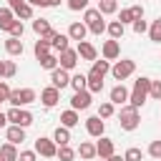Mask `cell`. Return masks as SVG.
Here are the masks:
<instances>
[{
  "label": "cell",
  "mask_w": 161,
  "mask_h": 161,
  "mask_svg": "<svg viewBox=\"0 0 161 161\" xmlns=\"http://www.w3.org/2000/svg\"><path fill=\"white\" fill-rule=\"evenodd\" d=\"M148 86H151V80H148V78H138V80L133 83V91L128 93V101H131V106H133V108L143 106V101L148 98Z\"/></svg>",
  "instance_id": "6da1fadb"
},
{
  "label": "cell",
  "mask_w": 161,
  "mask_h": 161,
  "mask_svg": "<svg viewBox=\"0 0 161 161\" xmlns=\"http://www.w3.org/2000/svg\"><path fill=\"white\" fill-rule=\"evenodd\" d=\"M138 108H133V106H123L121 108V113H118V123H121V128L123 131H133V128H138Z\"/></svg>",
  "instance_id": "7a4b0ae2"
},
{
  "label": "cell",
  "mask_w": 161,
  "mask_h": 161,
  "mask_svg": "<svg viewBox=\"0 0 161 161\" xmlns=\"http://www.w3.org/2000/svg\"><path fill=\"white\" fill-rule=\"evenodd\" d=\"M86 28L93 33V35H101L106 30V23H103V15L93 8H86Z\"/></svg>",
  "instance_id": "3957f363"
},
{
  "label": "cell",
  "mask_w": 161,
  "mask_h": 161,
  "mask_svg": "<svg viewBox=\"0 0 161 161\" xmlns=\"http://www.w3.org/2000/svg\"><path fill=\"white\" fill-rule=\"evenodd\" d=\"M133 70H136V63H133V60H128V58L118 60V63L111 68V73H113V78H116V80H126Z\"/></svg>",
  "instance_id": "277c9868"
},
{
  "label": "cell",
  "mask_w": 161,
  "mask_h": 161,
  "mask_svg": "<svg viewBox=\"0 0 161 161\" xmlns=\"http://www.w3.org/2000/svg\"><path fill=\"white\" fill-rule=\"evenodd\" d=\"M35 151H38L40 156H48V158L58 156V146H55V141H53V138H43V136L35 141Z\"/></svg>",
  "instance_id": "5b68a950"
},
{
  "label": "cell",
  "mask_w": 161,
  "mask_h": 161,
  "mask_svg": "<svg viewBox=\"0 0 161 161\" xmlns=\"http://www.w3.org/2000/svg\"><path fill=\"white\" fill-rule=\"evenodd\" d=\"M141 18H143V8H141V5H133V8L121 10L118 23H121V25H126V23H133V20H141Z\"/></svg>",
  "instance_id": "8992f818"
},
{
  "label": "cell",
  "mask_w": 161,
  "mask_h": 161,
  "mask_svg": "<svg viewBox=\"0 0 161 161\" xmlns=\"http://www.w3.org/2000/svg\"><path fill=\"white\" fill-rule=\"evenodd\" d=\"M70 106H73V111H86V108L91 106V93H88V91H78V93L70 98Z\"/></svg>",
  "instance_id": "52a82bcc"
},
{
  "label": "cell",
  "mask_w": 161,
  "mask_h": 161,
  "mask_svg": "<svg viewBox=\"0 0 161 161\" xmlns=\"http://www.w3.org/2000/svg\"><path fill=\"white\" fill-rule=\"evenodd\" d=\"M58 63H60V68H63V70H70V68H75V65H78V53L68 48V50H63V53H60V60H58Z\"/></svg>",
  "instance_id": "ba28073f"
},
{
  "label": "cell",
  "mask_w": 161,
  "mask_h": 161,
  "mask_svg": "<svg viewBox=\"0 0 161 161\" xmlns=\"http://www.w3.org/2000/svg\"><path fill=\"white\" fill-rule=\"evenodd\" d=\"M10 10H13V15H18V18H23V20L33 18V8H30L28 3H23V0H15V3L10 5Z\"/></svg>",
  "instance_id": "9c48e42d"
},
{
  "label": "cell",
  "mask_w": 161,
  "mask_h": 161,
  "mask_svg": "<svg viewBox=\"0 0 161 161\" xmlns=\"http://www.w3.org/2000/svg\"><path fill=\"white\" fill-rule=\"evenodd\" d=\"M50 80H53V88H65V86H70V78H68V70H63V68H55L53 70V75H50Z\"/></svg>",
  "instance_id": "30bf717a"
},
{
  "label": "cell",
  "mask_w": 161,
  "mask_h": 161,
  "mask_svg": "<svg viewBox=\"0 0 161 161\" xmlns=\"http://www.w3.org/2000/svg\"><path fill=\"white\" fill-rule=\"evenodd\" d=\"M40 101H43V106H48V108H53L58 101H60V93H58V88H45L43 93H40Z\"/></svg>",
  "instance_id": "8fae6325"
},
{
  "label": "cell",
  "mask_w": 161,
  "mask_h": 161,
  "mask_svg": "<svg viewBox=\"0 0 161 161\" xmlns=\"http://www.w3.org/2000/svg\"><path fill=\"white\" fill-rule=\"evenodd\" d=\"M103 128H106V123H103L98 116H91V118L86 121V131H88L91 136H103Z\"/></svg>",
  "instance_id": "7c38bea8"
},
{
  "label": "cell",
  "mask_w": 161,
  "mask_h": 161,
  "mask_svg": "<svg viewBox=\"0 0 161 161\" xmlns=\"http://www.w3.org/2000/svg\"><path fill=\"white\" fill-rule=\"evenodd\" d=\"M96 156H101V158H108V156H113V141L101 136V141L96 143Z\"/></svg>",
  "instance_id": "4fadbf2b"
},
{
  "label": "cell",
  "mask_w": 161,
  "mask_h": 161,
  "mask_svg": "<svg viewBox=\"0 0 161 161\" xmlns=\"http://www.w3.org/2000/svg\"><path fill=\"white\" fill-rule=\"evenodd\" d=\"M86 33H88L86 23H70V28H68V38L70 40H78V43L86 38Z\"/></svg>",
  "instance_id": "5bb4252c"
},
{
  "label": "cell",
  "mask_w": 161,
  "mask_h": 161,
  "mask_svg": "<svg viewBox=\"0 0 161 161\" xmlns=\"http://www.w3.org/2000/svg\"><path fill=\"white\" fill-rule=\"evenodd\" d=\"M78 58H83V60H96V48L91 45V43H86V40H80L78 43Z\"/></svg>",
  "instance_id": "9a60e30c"
},
{
  "label": "cell",
  "mask_w": 161,
  "mask_h": 161,
  "mask_svg": "<svg viewBox=\"0 0 161 161\" xmlns=\"http://www.w3.org/2000/svg\"><path fill=\"white\" fill-rule=\"evenodd\" d=\"M118 53H121V48H118V40H106V43H103V58H106V60H113V58H118Z\"/></svg>",
  "instance_id": "2e32d148"
},
{
  "label": "cell",
  "mask_w": 161,
  "mask_h": 161,
  "mask_svg": "<svg viewBox=\"0 0 161 161\" xmlns=\"http://www.w3.org/2000/svg\"><path fill=\"white\" fill-rule=\"evenodd\" d=\"M111 70V65H108V60H93V68H91V78H103L106 73Z\"/></svg>",
  "instance_id": "e0dca14e"
},
{
  "label": "cell",
  "mask_w": 161,
  "mask_h": 161,
  "mask_svg": "<svg viewBox=\"0 0 161 161\" xmlns=\"http://www.w3.org/2000/svg\"><path fill=\"white\" fill-rule=\"evenodd\" d=\"M20 141H25V128H20V126H10L8 128V143H20Z\"/></svg>",
  "instance_id": "ac0fdd59"
},
{
  "label": "cell",
  "mask_w": 161,
  "mask_h": 161,
  "mask_svg": "<svg viewBox=\"0 0 161 161\" xmlns=\"http://www.w3.org/2000/svg\"><path fill=\"white\" fill-rule=\"evenodd\" d=\"M15 23V15L10 8H0V30H10V25Z\"/></svg>",
  "instance_id": "d6986e66"
},
{
  "label": "cell",
  "mask_w": 161,
  "mask_h": 161,
  "mask_svg": "<svg viewBox=\"0 0 161 161\" xmlns=\"http://www.w3.org/2000/svg\"><path fill=\"white\" fill-rule=\"evenodd\" d=\"M53 141H55L58 146H68V143H70V131L63 128V126H58L55 133H53Z\"/></svg>",
  "instance_id": "ffe728a7"
},
{
  "label": "cell",
  "mask_w": 161,
  "mask_h": 161,
  "mask_svg": "<svg viewBox=\"0 0 161 161\" xmlns=\"http://www.w3.org/2000/svg\"><path fill=\"white\" fill-rule=\"evenodd\" d=\"M5 50H8L10 55H20V53H23V40H20V38H8V40H5Z\"/></svg>",
  "instance_id": "44dd1931"
},
{
  "label": "cell",
  "mask_w": 161,
  "mask_h": 161,
  "mask_svg": "<svg viewBox=\"0 0 161 161\" xmlns=\"http://www.w3.org/2000/svg\"><path fill=\"white\" fill-rule=\"evenodd\" d=\"M123 101H128V91H126L123 83H121V86H116V88L111 91V103H118V106H121Z\"/></svg>",
  "instance_id": "7402d4cb"
},
{
  "label": "cell",
  "mask_w": 161,
  "mask_h": 161,
  "mask_svg": "<svg viewBox=\"0 0 161 161\" xmlns=\"http://www.w3.org/2000/svg\"><path fill=\"white\" fill-rule=\"evenodd\" d=\"M60 123H63V128H73L75 123H78V113L70 108V111H63L60 113Z\"/></svg>",
  "instance_id": "603a6c76"
},
{
  "label": "cell",
  "mask_w": 161,
  "mask_h": 161,
  "mask_svg": "<svg viewBox=\"0 0 161 161\" xmlns=\"http://www.w3.org/2000/svg\"><path fill=\"white\" fill-rule=\"evenodd\" d=\"M86 91H88V93H101V91H103V78H91V75H86Z\"/></svg>",
  "instance_id": "cb8c5ba5"
},
{
  "label": "cell",
  "mask_w": 161,
  "mask_h": 161,
  "mask_svg": "<svg viewBox=\"0 0 161 161\" xmlns=\"http://www.w3.org/2000/svg\"><path fill=\"white\" fill-rule=\"evenodd\" d=\"M68 40H70L68 35L58 33V35H55V38L50 40V48H55V50H60V53H63V50H68Z\"/></svg>",
  "instance_id": "d4e9b609"
},
{
  "label": "cell",
  "mask_w": 161,
  "mask_h": 161,
  "mask_svg": "<svg viewBox=\"0 0 161 161\" xmlns=\"http://www.w3.org/2000/svg\"><path fill=\"white\" fill-rule=\"evenodd\" d=\"M0 156H3V161H18V151H15V146H13V143L0 146Z\"/></svg>",
  "instance_id": "484cf974"
},
{
  "label": "cell",
  "mask_w": 161,
  "mask_h": 161,
  "mask_svg": "<svg viewBox=\"0 0 161 161\" xmlns=\"http://www.w3.org/2000/svg\"><path fill=\"white\" fill-rule=\"evenodd\" d=\"M78 153H80V158H86V161H88V158H93V156H96V146H93V143H88V141H83V143L78 146Z\"/></svg>",
  "instance_id": "4316f807"
},
{
  "label": "cell",
  "mask_w": 161,
  "mask_h": 161,
  "mask_svg": "<svg viewBox=\"0 0 161 161\" xmlns=\"http://www.w3.org/2000/svg\"><path fill=\"white\" fill-rule=\"evenodd\" d=\"M116 8H118L116 0H101V3H98V13H101V15H111V13H116Z\"/></svg>",
  "instance_id": "83f0119b"
},
{
  "label": "cell",
  "mask_w": 161,
  "mask_h": 161,
  "mask_svg": "<svg viewBox=\"0 0 161 161\" xmlns=\"http://www.w3.org/2000/svg\"><path fill=\"white\" fill-rule=\"evenodd\" d=\"M33 50H35V58H43V55L50 53V43L40 38V40H35V48H33Z\"/></svg>",
  "instance_id": "f1b7e54d"
},
{
  "label": "cell",
  "mask_w": 161,
  "mask_h": 161,
  "mask_svg": "<svg viewBox=\"0 0 161 161\" xmlns=\"http://www.w3.org/2000/svg\"><path fill=\"white\" fill-rule=\"evenodd\" d=\"M18 101H20V106L33 103V101H35V91H33V88H23V91H18Z\"/></svg>",
  "instance_id": "f546056e"
},
{
  "label": "cell",
  "mask_w": 161,
  "mask_h": 161,
  "mask_svg": "<svg viewBox=\"0 0 161 161\" xmlns=\"http://www.w3.org/2000/svg\"><path fill=\"white\" fill-rule=\"evenodd\" d=\"M33 30H35V33L43 38V35L50 30V23H48V20H43V18H38V20H33Z\"/></svg>",
  "instance_id": "4dcf8cb0"
},
{
  "label": "cell",
  "mask_w": 161,
  "mask_h": 161,
  "mask_svg": "<svg viewBox=\"0 0 161 161\" xmlns=\"http://www.w3.org/2000/svg\"><path fill=\"white\" fill-rule=\"evenodd\" d=\"M38 60H40V68H48V70H55V68H58V58L50 55V53L43 55V58H38Z\"/></svg>",
  "instance_id": "1f68e13d"
},
{
  "label": "cell",
  "mask_w": 161,
  "mask_h": 161,
  "mask_svg": "<svg viewBox=\"0 0 161 161\" xmlns=\"http://www.w3.org/2000/svg\"><path fill=\"white\" fill-rule=\"evenodd\" d=\"M108 33H111L113 40H118V38H123V25L118 20H113V23H108Z\"/></svg>",
  "instance_id": "d6a6232c"
},
{
  "label": "cell",
  "mask_w": 161,
  "mask_h": 161,
  "mask_svg": "<svg viewBox=\"0 0 161 161\" xmlns=\"http://www.w3.org/2000/svg\"><path fill=\"white\" fill-rule=\"evenodd\" d=\"M148 35H151V40H153V43H161V18H158V20H153V25L148 28Z\"/></svg>",
  "instance_id": "836d02e7"
},
{
  "label": "cell",
  "mask_w": 161,
  "mask_h": 161,
  "mask_svg": "<svg viewBox=\"0 0 161 161\" xmlns=\"http://www.w3.org/2000/svg\"><path fill=\"white\" fill-rule=\"evenodd\" d=\"M70 86H73L75 93H78V91H86V75H83V73L73 75V78H70Z\"/></svg>",
  "instance_id": "e575fe53"
},
{
  "label": "cell",
  "mask_w": 161,
  "mask_h": 161,
  "mask_svg": "<svg viewBox=\"0 0 161 161\" xmlns=\"http://www.w3.org/2000/svg\"><path fill=\"white\" fill-rule=\"evenodd\" d=\"M73 156H75V151H73L70 146H60V148H58V158H60V161H73Z\"/></svg>",
  "instance_id": "d590c367"
},
{
  "label": "cell",
  "mask_w": 161,
  "mask_h": 161,
  "mask_svg": "<svg viewBox=\"0 0 161 161\" xmlns=\"http://www.w3.org/2000/svg\"><path fill=\"white\" fill-rule=\"evenodd\" d=\"M141 158H143V153H141V148H136V146L123 153V161H141Z\"/></svg>",
  "instance_id": "8d00e7d4"
},
{
  "label": "cell",
  "mask_w": 161,
  "mask_h": 161,
  "mask_svg": "<svg viewBox=\"0 0 161 161\" xmlns=\"http://www.w3.org/2000/svg\"><path fill=\"white\" fill-rule=\"evenodd\" d=\"M148 96H151L153 101H161V80H151V86H148Z\"/></svg>",
  "instance_id": "74e56055"
},
{
  "label": "cell",
  "mask_w": 161,
  "mask_h": 161,
  "mask_svg": "<svg viewBox=\"0 0 161 161\" xmlns=\"http://www.w3.org/2000/svg\"><path fill=\"white\" fill-rule=\"evenodd\" d=\"M113 116V103L108 101V103H101V108H98V118H111Z\"/></svg>",
  "instance_id": "f35d334b"
},
{
  "label": "cell",
  "mask_w": 161,
  "mask_h": 161,
  "mask_svg": "<svg viewBox=\"0 0 161 161\" xmlns=\"http://www.w3.org/2000/svg\"><path fill=\"white\" fill-rule=\"evenodd\" d=\"M8 33H10V38H20V35H23V23H20V20H15V23L10 25V30H8Z\"/></svg>",
  "instance_id": "ab89813d"
},
{
  "label": "cell",
  "mask_w": 161,
  "mask_h": 161,
  "mask_svg": "<svg viewBox=\"0 0 161 161\" xmlns=\"http://www.w3.org/2000/svg\"><path fill=\"white\" fill-rule=\"evenodd\" d=\"M68 8L70 10H86L88 8V0H68Z\"/></svg>",
  "instance_id": "60d3db41"
},
{
  "label": "cell",
  "mask_w": 161,
  "mask_h": 161,
  "mask_svg": "<svg viewBox=\"0 0 161 161\" xmlns=\"http://www.w3.org/2000/svg\"><path fill=\"white\" fill-rule=\"evenodd\" d=\"M148 153H151L153 158H161V141H153V143L148 146Z\"/></svg>",
  "instance_id": "b9f144b4"
},
{
  "label": "cell",
  "mask_w": 161,
  "mask_h": 161,
  "mask_svg": "<svg viewBox=\"0 0 161 161\" xmlns=\"http://www.w3.org/2000/svg\"><path fill=\"white\" fill-rule=\"evenodd\" d=\"M146 28H148V25H146V20H143V18H141V20H133V30H136L138 35H141V33H146Z\"/></svg>",
  "instance_id": "7bdbcfd3"
},
{
  "label": "cell",
  "mask_w": 161,
  "mask_h": 161,
  "mask_svg": "<svg viewBox=\"0 0 161 161\" xmlns=\"http://www.w3.org/2000/svg\"><path fill=\"white\" fill-rule=\"evenodd\" d=\"M15 70H18V68H15V63H13V60H5V78H13V75H15Z\"/></svg>",
  "instance_id": "ee69618b"
},
{
  "label": "cell",
  "mask_w": 161,
  "mask_h": 161,
  "mask_svg": "<svg viewBox=\"0 0 161 161\" xmlns=\"http://www.w3.org/2000/svg\"><path fill=\"white\" fill-rule=\"evenodd\" d=\"M18 161H35V151H20Z\"/></svg>",
  "instance_id": "f6af8a7d"
},
{
  "label": "cell",
  "mask_w": 161,
  "mask_h": 161,
  "mask_svg": "<svg viewBox=\"0 0 161 161\" xmlns=\"http://www.w3.org/2000/svg\"><path fill=\"white\" fill-rule=\"evenodd\" d=\"M8 96H10V86L0 80V103H3V101H8Z\"/></svg>",
  "instance_id": "bcb514c9"
},
{
  "label": "cell",
  "mask_w": 161,
  "mask_h": 161,
  "mask_svg": "<svg viewBox=\"0 0 161 161\" xmlns=\"http://www.w3.org/2000/svg\"><path fill=\"white\" fill-rule=\"evenodd\" d=\"M28 5H40V8H48V0H28Z\"/></svg>",
  "instance_id": "7dc6e473"
},
{
  "label": "cell",
  "mask_w": 161,
  "mask_h": 161,
  "mask_svg": "<svg viewBox=\"0 0 161 161\" xmlns=\"http://www.w3.org/2000/svg\"><path fill=\"white\" fill-rule=\"evenodd\" d=\"M0 78H5V60H0Z\"/></svg>",
  "instance_id": "c3c4849f"
},
{
  "label": "cell",
  "mask_w": 161,
  "mask_h": 161,
  "mask_svg": "<svg viewBox=\"0 0 161 161\" xmlns=\"http://www.w3.org/2000/svg\"><path fill=\"white\" fill-rule=\"evenodd\" d=\"M5 121H8V116H5V113H3V111H0V128H3V126H5Z\"/></svg>",
  "instance_id": "681fc988"
},
{
  "label": "cell",
  "mask_w": 161,
  "mask_h": 161,
  "mask_svg": "<svg viewBox=\"0 0 161 161\" xmlns=\"http://www.w3.org/2000/svg\"><path fill=\"white\" fill-rule=\"evenodd\" d=\"M106 161H123V158H121V156H116V153H113V156H108V158H106Z\"/></svg>",
  "instance_id": "f907efd6"
},
{
  "label": "cell",
  "mask_w": 161,
  "mask_h": 161,
  "mask_svg": "<svg viewBox=\"0 0 161 161\" xmlns=\"http://www.w3.org/2000/svg\"><path fill=\"white\" fill-rule=\"evenodd\" d=\"M50 5H60V0H48V8H50Z\"/></svg>",
  "instance_id": "816d5d0a"
},
{
  "label": "cell",
  "mask_w": 161,
  "mask_h": 161,
  "mask_svg": "<svg viewBox=\"0 0 161 161\" xmlns=\"http://www.w3.org/2000/svg\"><path fill=\"white\" fill-rule=\"evenodd\" d=\"M8 3H10V5H13V3H15V0H8Z\"/></svg>",
  "instance_id": "f5cc1de1"
},
{
  "label": "cell",
  "mask_w": 161,
  "mask_h": 161,
  "mask_svg": "<svg viewBox=\"0 0 161 161\" xmlns=\"http://www.w3.org/2000/svg\"><path fill=\"white\" fill-rule=\"evenodd\" d=\"M0 161H3V156H0Z\"/></svg>",
  "instance_id": "db71d44e"
}]
</instances>
